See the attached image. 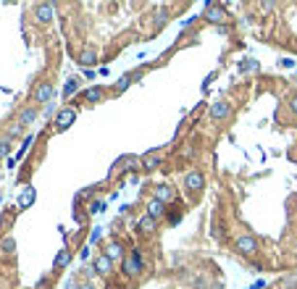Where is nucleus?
Listing matches in <instances>:
<instances>
[{"label":"nucleus","instance_id":"2f4dec72","mask_svg":"<svg viewBox=\"0 0 297 289\" xmlns=\"http://www.w3.org/2000/svg\"><path fill=\"white\" fill-rule=\"evenodd\" d=\"M79 289H95V287L89 284V281H85V284H79Z\"/></svg>","mask_w":297,"mask_h":289},{"label":"nucleus","instance_id":"7ed1b4c3","mask_svg":"<svg viewBox=\"0 0 297 289\" xmlns=\"http://www.w3.org/2000/svg\"><path fill=\"white\" fill-rule=\"evenodd\" d=\"M74 121H76V111H74V108H63V111L55 113V129L58 132H66Z\"/></svg>","mask_w":297,"mask_h":289},{"label":"nucleus","instance_id":"5701e85b","mask_svg":"<svg viewBox=\"0 0 297 289\" xmlns=\"http://www.w3.org/2000/svg\"><path fill=\"white\" fill-rule=\"evenodd\" d=\"M0 250H3V253H14V250H16V242H14V237H5V239L0 242Z\"/></svg>","mask_w":297,"mask_h":289},{"label":"nucleus","instance_id":"c85d7f7f","mask_svg":"<svg viewBox=\"0 0 297 289\" xmlns=\"http://www.w3.org/2000/svg\"><path fill=\"white\" fill-rule=\"evenodd\" d=\"M82 273H85V279H92V276H95V268L87 266V268H82Z\"/></svg>","mask_w":297,"mask_h":289},{"label":"nucleus","instance_id":"bb28decb","mask_svg":"<svg viewBox=\"0 0 297 289\" xmlns=\"http://www.w3.org/2000/svg\"><path fill=\"white\" fill-rule=\"evenodd\" d=\"M55 108H58V102L53 100V102H48L45 105V116H55Z\"/></svg>","mask_w":297,"mask_h":289},{"label":"nucleus","instance_id":"f257e3e1","mask_svg":"<svg viewBox=\"0 0 297 289\" xmlns=\"http://www.w3.org/2000/svg\"><path fill=\"white\" fill-rule=\"evenodd\" d=\"M121 268H124L126 276H140L142 273V253L140 250H132L129 258H124V263H121Z\"/></svg>","mask_w":297,"mask_h":289},{"label":"nucleus","instance_id":"0eeeda50","mask_svg":"<svg viewBox=\"0 0 297 289\" xmlns=\"http://www.w3.org/2000/svg\"><path fill=\"white\" fill-rule=\"evenodd\" d=\"M229 113H231V105H229L227 100H218V102H213V105H210V119H213V121L227 119Z\"/></svg>","mask_w":297,"mask_h":289},{"label":"nucleus","instance_id":"2eb2a0df","mask_svg":"<svg viewBox=\"0 0 297 289\" xmlns=\"http://www.w3.org/2000/svg\"><path fill=\"white\" fill-rule=\"evenodd\" d=\"M32 203H35V187H24V195L18 197V205H21V208H29Z\"/></svg>","mask_w":297,"mask_h":289},{"label":"nucleus","instance_id":"1a4fd4ad","mask_svg":"<svg viewBox=\"0 0 297 289\" xmlns=\"http://www.w3.org/2000/svg\"><path fill=\"white\" fill-rule=\"evenodd\" d=\"M205 18H210V21H216V24L229 21V18H227V11H224L221 5H205Z\"/></svg>","mask_w":297,"mask_h":289},{"label":"nucleus","instance_id":"f8f14e48","mask_svg":"<svg viewBox=\"0 0 297 289\" xmlns=\"http://www.w3.org/2000/svg\"><path fill=\"white\" fill-rule=\"evenodd\" d=\"M156 226H158V221H156L153 216H147V213L137 221V229L142 231V234H150V231H156Z\"/></svg>","mask_w":297,"mask_h":289},{"label":"nucleus","instance_id":"6e6552de","mask_svg":"<svg viewBox=\"0 0 297 289\" xmlns=\"http://www.w3.org/2000/svg\"><path fill=\"white\" fill-rule=\"evenodd\" d=\"M156 200H160V203H174L176 200V189L171 187V184H160V187H156Z\"/></svg>","mask_w":297,"mask_h":289},{"label":"nucleus","instance_id":"a211bd4d","mask_svg":"<svg viewBox=\"0 0 297 289\" xmlns=\"http://www.w3.org/2000/svg\"><path fill=\"white\" fill-rule=\"evenodd\" d=\"M100 98H103V87H92V89H87V92H85L87 102H98Z\"/></svg>","mask_w":297,"mask_h":289},{"label":"nucleus","instance_id":"7c9ffc66","mask_svg":"<svg viewBox=\"0 0 297 289\" xmlns=\"http://www.w3.org/2000/svg\"><path fill=\"white\" fill-rule=\"evenodd\" d=\"M289 105H292V111L297 113V98H292V100H289Z\"/></svg>","mask_w":297,"mask_h":289},{"label":"nucleus","instance_id":"20e7f679","mask_svg":"<svg viewBox=\"0 0 297 289\" xmlns=\"http://www.w3.org/2000/svg\"><path fill=\"white\" fill-rule=\"evenodd\" d=\"M184 187L190 189V192H200V189H203V187H205V176H203V171L192 169V171L184 176Z\"/></svg>","mask_w":297,"mask_h":289},{"label":"nucleus","instance_id":"473e14b6","mask_svg":"<svg viewBox=\"0 0 297 289\" xmlns=\"http://www.w3.org/2000/svg\"><path fill=\"white\" fill-rule=\"evenodd\" d=\"M295 253H297V242H295Z\"/></svg>","mask_w":297,"mask_h":289},{"label":"nucleus","instance_id":"aec40b11","mask_svg":"<svg viewBox=\"0 0 297 289\" xmlns=\"http://www.w3.org/2000/svg\"><path fill=\"white\" fill-rule=\"evenodd\" d=\"M69 260H71V253H69L66 247H63L61 253H58V258H55V263H53V266H55V268H61V266H66Z\"/></svg>","mask_w":297,"mask_h":289},{"label":"nucleus","instance_id":"412c9836","mask_svg":"<svg viewBox=\"0 0 297 289\" xmlns=\"http://www.w3.org/2000/svg\"><path fill=\"white\" fill-rule=\"evenodd\" d=\"M76 89H79V82H76V79H69V82H66V87H63V98H71V95H74Z\"/></svg>","mask_w":297,"mask_h":289},{"label":"nucleus","instance_id":"4468645a","mask_svg":"<svg viewBox=\"0 0 297 289\" xmlns=\"http://www.w3.org/2000/svg\"><path fill=\"white\" fill-rule=\"evenodd\" d=\"M79 63H82V66H92V63H98V53H95L92 48L82 50V55H79Z\"/></svg>","mask_w":297,"mask_h":289},{"label":"nucleus","instance_id":"39448f33","mask_svg":"<svg viewBox=\"0 0 297 289\" xmlns=\"http://www.w3.org/2000/svg\"><path fill=\"white\" fill-rule=\"evenodd\" d=\"M40 119V111H37L35 105H27V108H21V113H18V124L27 129V126H32L35 121Z\"/></svg>","mask_w":297,"mask_h":289},{"label":"nucleus","instance_id":"b1692460","mask_svg":"<svg viewBox=\"0 0 297 289\" xmlns=\"http://www.w3.org/2000/svg\"><path fill=\"white\" fill-rule=\"evenodd\" d=\"M166 18H169V11H166V8H158V11H156V24H158V27H163Z\"/></svg>","mask_w":297,"mask_h":289},{"label":"nucleus","instance_id":"9d476101","mask_svg":"<svg viewBox=\"0 0 297 289\" xmlns=\"http://www.w3.org/2000/svg\"><path fill=\"white\" fill-rule=\"evenodd\" d=\"M53 5H50V3H45V5H37V8H35V16H37V21H40V24H50V21H53Z\"/></svg>","mask_w":297,"mask_h":289},{"label":"nucleus","instance_id":"6ab92c4d","mask_svg":"<svg viewBox=\"0 0 297 289\" xmlns=\"http://www.w3.org/2000/svg\"><path fill=\"white\" fill-rule=\"evenodd\" d=\"M5 134H8V139L21 137V134H24V126L18 124V121H14V124H8V132H5Z\"/></svg>","mask_w":297,"mask_h":289},{"label":"nucleus","instance_id":"9b49d317","mask_svg":"<svg viewBox=\"0 0 297 289\" xmlns=\"http://www.w3.org/2000/svg\"><path fill=\"white\" fill-rule=\"evenodd\" d=\"M111 266H113V260L108 258V255H98V258H95V263H92L95 273H103V276L111 271Z\"/></svg>","mask_w":297,"mask_h":289},{"label":"nucleus","instance_id":"393cba45","mask_svg":"<svg viewBox=\"0 0 297 289\" xmlns=\"http://www.w3.org/2000/svg\"><path fill=\"white\" fill-rule=\"evenodd\" d=\"M240 68H242V71H255V68H258V61H253V58H245Z\"/></svg>","mask_w":297,"mask_h":289},{"label":"nucleus","instance_id":"c756f323","mask_svg":"<svg viewBox=\"0 0 297 289\" xmlns=\"http://www.w3.org/2000/svg\"><path fill=\"white\" fill-rule=\"evenodd\" d=\"M292 284H297V276H287V279H284V287H292Z\"/></svg>","mask_w":297,"mask_h":289},{"label":"nucleus","instance_id":"423d86ee","mask_svg":"<svg viewBox=\"0 0 297 289\" xmlns=\"http://www.w3.org/2000/svg\"><path fill=\"white\" fill-rule=\"evenodd\" d=\"M237 253L240 255H253L255 253V237L253 234H242L237 239Z\"/></svg>","mask_w":297,"mask_h":289},{"label":"nucleus","instance_id":"a878e982","mask_svg":"<svg viewBox=\"0 0 297 289\" xmlns=\"http://www.w3.org/2000/svg\"><path fill=\"white\" fill-rule=\"evenodd\" d=\"M11 153V139L5 137V139H0V158H5Z\"/></svg>","mask_w":297,"mask_h":289},{"label":"nucleus","instance_id":"4be33fe9","mask_svg":"<svg viewBox=\"0 0 297 289\" xmlns=\"http://www.w3.org/2000/svg\"><path fill=\"white\" fill-rule=\"evenodd\" d=\"M158 163H160V155H145L142 158V166H145V169H156Z\"/></svg>","mask_w":297,"mask_h":289},{"label":"nucleus","instance_id":"cd10ccee","mask_svg":"<svg viewBox=\"0 0 297 289\" xmlns=\"http://www.w3.org/2000/svg\"><path fill=\"white\" fill-rule=\"evenodd\" d=\"M103 208H105V203H103V200H95L92 203V213H100Z\"/></svg>","mask_w":297,"mask_h":289},{"label":"nucleus","instance_id":"ddd939ff","mask_svg":"<svg viewBox=\"0 0 297 289\" xmlns=\"http://www.w3.org/2000/svg\"><path fill=\"white\" fill-rule=\"evenodd\" d=\"M163 210H166V205L160 203V200H156V197H153V200L147 203V216H153L156 221H158L160 216H163Z\"/></svg>","mask_w":297,"mask_h":289},{"label":"nucleus","instance_id":"f03ea898","mask_svg":"<svg viewBox=\"0 0 297 289\" xmlns=\"http://www.w3.org/2000/svg\"><path fill=\"white\" fill-rule=\"evenodd\" d=\"M32 98H35V102H42V105H48V102L55 100V89L50 82H40V85L35 87V92H32Z\"/></svg>","mask_w":297,"mask_h":289},{"label":"nucleus","instance_id":"dca6fc26","mask_svg":"<svg viewBox=\"0 0 297 289\" xmlns=\"http://www.w3.org/2000/svg\"><path fill=\"white\" fill-rule=\"evenodd\" d=\"M132 79H140V71H137V74H126V76H121V79L116 82V92H124V89L132 85Z\"/></svg>","mask_w":297,"mask_h":289},{"label":"nucleus","instance_id":"f3484780","mask_svg":"<svg viewBox=\"0 0 297 289\" xmlns=\"http://www.w3.org/2000/svg\"><path fill=\"white\" fill-rule=\"evenodd\" d=\"M105 253H108V258H111V260H119L121 255H124V250H121V245H119V242H111Z\"/></svg>","mask_w":297,"mask_h":289}]
</instances>
